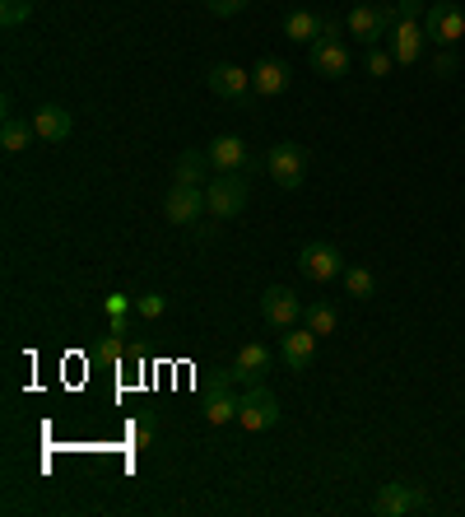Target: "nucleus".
Here are the masks:
<instances>
[{"instance_id":"nucleus-18","label":"nucleus","mask_w":465,"mask_h":517,"mask_svg":"<svg viewBox=\"0 0 465 517\" xmlns=\"http://www.w3.org/2000/svg\"><path fill=\"white\" fill-rule=\"evenodd\" d=\"M266 368H270V350L266 345H242L238 350V359H233V364H228V373H233V378L238 382H247V387H252V382H261L266 378Z\"/></svg>"},{"instance_id":"nucleus-31","label":"nucleus","mask_w":465,"mask_h":517,"mask_svg":"<svg viewBox=\"0 0 465 517\" xmlns=\"http://www.w3.org/2000/svg\"><path fill=\"white\" fill-rule=\"evenodd\" d=\"M107 313H112V317H126V313H131V308H135V299H131V294H107Z\"/></svg>"},{"instance_id":"nucleus-11","label":"nucleus","mask_w":465,"mask_h":517,"mask_svg":"<svg viewBox=\"0 0 465 517\" xmlns=\"http://www.w3.org/2000/svg\"><path fill=\"white\" fill-rule=\"evenodd\" d=\"M205 84H210V94H214V98H228V103H238V108H247V98H252V70L228 66V61L210 66Z\"/></svg>"},{"instance_id":"nucleus-20","label":"nucleus","mask_w":465,"mask_h":517,"mask_svg":"<svg viewBox=\"0 0 465 517\" xmlns=\"http://www.w3.org/2000/svg\"><path fill=\"white\" fill-rule=\"evenodd\" d=\"M321 28H326V19L321 14H312V10H289L284 14V33H289V42H312L321 38Z\"/></svg>"},{"instance_id":"nucleus-32","label":"nucleus","mask_w":465,"mask_h":517,"mask_svg":"<svg viewBox=\"0 0 465 517\" xmlns=\"http://www.w3.org/2000/svg\"><path fill=\"white\" fill-rule=\"evenodd\" d=\"M428 10V0H396V14L400 19H419Z\"/></svg>"},{"instance_id":"nucleus-9","label":"nucleus","mask_w":465,"mask_h":517,"mask_svg":"<svg viewBox=\"0 0 465 517\" xmlns=\"http://www.w3.org/2000/svg\"><path fill=\"white\" fill-rule=\"evenodd\" d=\"M307 61H312V70L326 75V80H345L349 66H354V52H349L345 38H317L307 47Z\"/></svg>"},{"instance_id":"nucleus-5","label":"nucleus","mask_w":465,"mask_h":517,"mask_svg":"<svg viewBox=\"0 0 465 517\" xmlns=\"http://www.w3.org/2000/svg\"><path fill=\"white\" fill-rule=\"evenodd\" d=\"M238 424L247 429V434H266V429H275L279 424V396L270 392V387H261V382H252V387L242 392Z\"/></svg>"},{"instance_id":"nucleus-8","label":"nucleus","mask_w":465,"mask_h":517,"mask_svg":"<svg viewBox=\"0 0 465 517\" xmlns=\"http://www.w3.org/2000/svg\"><path fill=\"white\" fill-rule=\"evenodd\" d=\"M303 308L307 303L293 294L289 285H270L261 294V317H266L275 331H289V327H303Z\"/></svg>"},{"instance_id":"nucleus-30","label":"nucleus","mask_w":465,"mask_h":517,"mask_svg":"<svg viewBox=\"0 0 465 517\" xmlns=\"http://www.w3.org/2000/svg\"><path fill=\"white\" fill-rule=\"evenodd\" d=\"M205 5H210L214 19H233V14L247 10V0H205Z\"/></svg>"},{"instance_id":"nucleus-15","label":"nucleus","mask_w":465,"mask_h":517,"mask_svg":"<svg viewBox=\"0 0 465 517\" xmlns=\"http://www.w3.org/2000/svg\"><path fill=\"white\" fill-rule=\"evenodd\" d=\"M33 131H38L42 145H66L70 131H75V117H70L61 103H42V108L33 112Z\"/></svg>"},{"instance_id":"nucleus-24","label":"nucleus","mask_w":465,"mask_h":517,"mask_svg":"<svg viewBox=\"0 0 465 517\" xmlns=\"http://www.w3.org/2000/svg\"><path fill=\"white\" fill-rule=\"evenodd\" d=\"M363 70H368L372 80H386L396 70V56L386 52V47H363Z\"/></svg>"},{"instance_id":"nucleus-7","label":"nucleus","mask_w":465,"mask_h":517,"mask_svg":"<svg viewBox=\"0 0 465 517\" xmlns=\"http://www.w3.org/2000/svg\"><path fill=\"white\" fill-rule=\"evenodd\" d=\"M298 271L307 280H317V285H331V280L345 275V257H340L335 243H303L298 247Z\"/></svg>"},{"instance_id":"nucleus-4","label":"nucleus","mask_w":465,"mask_h":517,"mask_svg":"<svg viewBox=\"0 0 465 517\" xmlns=\"http://www.w3.org/2000/svg\"><path fill=\"white\" fill-rule=\"evenodd\" d=\"M266 173H270V182H275V187L298 191V187H303V177H307V150H303V145H293V140H279V145H270Z\"/></svg>"},{"instance_id":"nucleus-17","label":"nucleus","mask_w":465,"mask_h":517,"mask_svg":"<svg viewBox=\"0 0 465 517\" xmlns=\"http://www.w3.org/2000/svg\"><path fill=\"white\" fill-rule=\"evenodd\" d=\"M289 89V66L279 61V56H266L261 66H252V94L261 98H279Z\"/></svg>"},{"instance_id":"nucleus-1","label":"nucleus","mask_w":465,"mask_h":517,"mask_svg":"<svg viewBox=\"0 0 465 517\" xmlns=\"http://www.w3.org/2000/svg\"><path fill=\"white\" fill-rule=\"evenodd\" d=\"M252 201V182L242 173H214L205 182V205H210L214 219H238Z\"/></svg>"},{"instance_id":"nucleus-12","label":"nucleus","mask_w":465,"mask_h":517,"mask_svg":"<svg viewBox=\"0 0 465 517\" xmlns=\"http://www.w3.org/2000/svg\"><path fill=\"white\" fill-rule=\"evenodd\" d=\"M424 19H396L391 24V33H386V52L396 56V66H414L419 61V52H424Z\"/></svg>"},{"instance_id":"nucleus-21","label":"nucleus","mask_w":465,"mask_h":517,"mask_svg":"<svg viewBox=\"0 0 465 517\" xmlns=\"http://www.w3.org/2000/svg\"><path fill=\"white\" fill-rule=\"evenodd\" d=\"M33 140H38L33 122H19V117H5V122H0V150L10 154V159H14V154H24Z\"/></svg>"},{"instance_id":"nucleus-26","label":"nucleus","mask_w":465,"mask_h":517,"mask_svg":"<svg viewBox=\"0 0 465 517\" xmlns=\"http://www.w3.org/2000/svg\"><path fill=\"white\" fill-rule=\"evenodd\" d=\"M154 410H140V415H135L131 424H126V429H131V443L135 448H149V438H154Z\"/></svg>"},{"instance_id":"nucleus-27","label":"nucleus","mask_w":465,"mask_h":517,"mask_svg":"<svg viewBox=\"0 0 465 517\" xmlns=\"http://www.w3.org/2000/svg\"><path fill=\"white\" fill-rule=\"evenodd\" d=\"M163 308H168V299H163L159 289H149V294H140V299H135V313L149 317V322H154V317H163Z\"/></svg>"},{"instance_id":"nucleus-28","label":"nucleus","mask_w":465,"mask_h":517,"mask_svg":"<svg viewBox=\"0 0 465 517\" xmlns=\"http://www.w3.org/2000/svg\"><path fill=\"white\" fill-rule=\"evenodd\" d=\"M126 345H121V336H107L103 345H98V359H103V364H121V359H126Z\"/></svg>"},{"instance_id":"nucleus-29","label":"nucleus","mask_w":465,"mask_h":517,"mask_svg":"<svg viewBox=\"0 0 465 517\" xmlns=\"http://www.w3.org/2000/svg\"><path fill=\"white\" fill-rule=\"evenodd\" d=\"M433 75H438V80H452V75H456V56H452V47H438V56H433Z\"/></svg>"},{"instance_id":"nucleus-13","label":"nucleus","mask_w":465,"mask_h":517,"mask_svg":"<svg viewBox=\"0 0 465 517\" xmlns=\"http://www.w3.org/2000/svg\"><path fill=\"white\" fill-rule=\"evenodd\" d=\"M317 331L312 327H289L284 331V341H279V359L289 364V373H307V368L317 364Z\"/></svg>"},{"instance_id":"nucleus-22","label":"nucleus","mask_w":465,"mask_h":517,"mask_svg":"<svg viewBox=\"0 0 465 517\" xmlns=\"http://www.w3.org/2000/svg\"><path fill=\"white\" fill-rule=\"evenodd\" d=\"M303 327H312L317 336H335V327H340V313H335L331 303H307V308H303Z\"/></svg>"},{"instance_id":"nucleus-3","label":"nucleus","mask_w":465,"mask_h":517,"mask_svg":"<svg viewBox=\"0 0 465 517\" xmlns=\"http://www.w3.org/2000/svg\"><path fill=\"white\" fill-rule=\"evenodd\" d=\"M424 33L433 47H456L465 38V10L456 0H428L424 10Z\"/></svg>"},{"instance_id":"nucleus-23","label":"nucleus","mask_w":465,"mask_h":517,"mask_svg":"<svg viewBox=\"0 0 465 517\" xmlns=\"http://www.w3.org/2000/svg\"><path fill=\"white\" fill-rule=\"evenodd\" d=\"M345 289H349V299H372L377 294V275L368 271V266H345Z\"/></svg>"},{"instance_id":"nucleus-19","label":"nucleus","mask_w":465,"mask_h":517,"mask_svg":"<svg viewBox=\"0 0 465 517\" xmlns=\"http://www.w3.org/2000/svg\"><path fill=\"white\" fill-rule=\"evenodd\" d=\"M210 154L205 150H182L177 154V168H173V182H182V187H205L210 182Z\"/></svg>"},{"instance_id":"nucleus-16","label":"nucleus","mask_w":465,"mask_h":517,"mask_svg":"<svg viewBox=\"0 0 465 517\" xmlns=\"http://www.w3.org/2000/svg\"><path fill=\"white\" fill-rule=\"evenodd\" d=\"M205 154H210L214 173H242V168L252 164V150H247L242 136H214L210 145H205Z\"/></svg>"},{"instance_id":"nucleus-2","label":"nucleus","mask_w":465,"mask_h":517,"mask_svg":"<svg viewBox=\"0 0 465 517\" xmlns=\"http://www.w3.org/2000/svg\"><path fill=\"white\" fill-rule=\"evenodd\" d=\"M396 19H400L396 5H354V10L345 14V33L359 38L363 47H382Z\"/></svg>"},{"instance_id":"nucleus-10","label":"nucleus","mask_w":465,"mask_h":517,"mask_svg":"<svg viewBox=\"0 0 465 517\" xmlns=\"http://www.w3.org/2000/svg\"><path fill=\"white\" fill-rule=\"evenodd\" d=\"M233 373H214V387H210V396H205V424H233L238 420V410H242V392H233Z\"/></svg>"},{"instance_id":"nucleus-25","label":"nucleus","mask_w":465,"mask_h":517,"mask_svg":"<svg viewBox=\"0 0 465 517\" xmlns=\"http://www.w3.org/2000/svg\"><path fill=\"white\" fill-rule=\"evenodd\" d=\"M28 14H33V0H0V24L5 28L28 24Z\"/></svg>"},{"instance_id":"nucleus-6","label":"nucleus","mask_w":465,"mask_h":517,"mask_svg":"<svg viewBox=\"0 0 465 517\" xmlns=\"http://www.w3.org/2000/svg\"><path fill=\"white\" fill-rule=\"evenodd\" d=\"M428 508H433V499H428L419 485H405V480H391V485H382V490H377V499H372V513H377V517L428 513Z\"/></svg>"},{"instance_id":"nucleus-14","label":"nucleus","mask_w":465,"mask_h":517,"mask_svg":"<svg viewBox=\"0 0 465 517\" xmlns=\"http://www.w3.org/2000/svg\"><path fill=\"white\" fill-rule=\"evenodd\" d=\"M205 210H210V205H205V187H182V182H173L168 196H163V215H168V224H196Z\"/></svg>"}]
</instances>
